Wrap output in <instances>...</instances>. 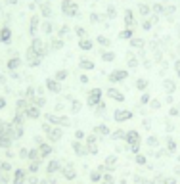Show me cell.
<instances>
[{"instance_id": "10", "label": "cell", "mask_w": 180, "mask_h": 184, "mask_svg": "<svg viewBox=\"0 0 180 184\" xmlns=\"http://www.w3.org/2000/svg\"><path fill=\"white\" fill-rule=\"evenodd\" d=\"M25 113H27V117H33V119H35V117H38V108H36V105H29V108L25 109Z\"/></svg>"}, {"instance_id": "3", "label": "cell", "mask_w": 180, "mask_h": 184, "mask_svg": "<svg viewBox=\"0 0 180 184\" xmlns=\"http://www.w3.org/2000/svg\"><path fill=\"white\" fill-rule=\"evenodd\" d=\"M126 140L134 146V150H138V146H140V134H138L136 130H128V132H126Z\"/></svg>"}, {"instance_id": "27", "label": "cell", "mask_w": 180, "mask_h": 184, "mask_svg": "<svg viewBox=\"0 0 180 184\" xmlns=\"http://www.w3.org/2000/svg\"><path fill=\"white\" fill-rule=\"evenodd\" d=\"M130 35H132V31H130V29H128V31H125V33H121V36H123V39H128Z\"/></svg>"}, {"instance_id": "6", "label": "cell", "mask_w": 180, "mask_h": 184, "mask_svg": "<svg viewBox=\"0 0 180 184\" xmlns=\"http://www.w3.org/2000/svg\"><path fill=\"white\" fill-rule=\"evenodd\" d=\"M40 58H42V56H38L36 52H33L31 48L27 50V60H29L31 65H38V63H40Z\"/></svg>"}, {"instance_id": "22", "label": "cell", "mask_w": 180, "mask_h": 184, "mask_svg": "<svg viewBox=\"0 0 180 184\" xmlns=\"http://www.w3.org/2000/svg\"><path fill=\"white\" fill-rule=\"evenodd\" d=\"M71 109H73V111H79V109H81V102L79 100H75V102H73V104H71Z\"/></svg>"}, {"instance_id": "20", "label": "cell", "mask_w": 180, "mask_h": 184, "mask_svg": "<svg viewBox=\"0 0 180 184\" xmlns=\"http://www.w3.org/2000/svg\"><path fill=\"white\" fill-rule=\"evenodd\" d=\"M96 132H100V134H107L109 129H107V127H104V125H100V127H96Z\"/></svg>"}, {"instance_id": "28", "label": "cell", "mask_w": 180, "mask_h": 184, "mask_svg": "<svg viewBox=\"0 0 180 184\" xmlns=\"http://www.w3.org/2000/svg\"><path fill=\"white\" fill-rule=\"evenodd\" d=\"M150 105H151V108H153V109H157V108H159V100H153V102H151Z\"/></svg>"}, {"instance_id": "2", "label": "cell", "mask_w": 180, "mask_h": 184, "mask_svg": "<svg viewBox=\"0 0 180 184\" xmlns=\"http://www.w3.org/2000/svg\"><path fill=\"white\" fill-rule=\"evenodd\" d=\"M100 100H102V90L100 88H94V90L88 92V104L90 105H98Z\"/></svg>"}, {"instance_id": "8", "label": "cell", "mask_w": 180, "mask_h": 184, "mask_svg": "<svg viewBox=\"0 0 180 184\" xmlns=\"http://www.w3.org/2000/svg\"><path fill=\"white\" fill-rule=\"evenodd\" d=\"M46 87L50 88V92H60V90H61L60 81H56V79H48V81H46Z\"/></svg>"}, {"instance_id": "30", "label": "cell", "mask_w": 180, "mask_h": 184, "mask_svg": "<svg viewBox=\"0 0 180 184\" xmlns=\"http://www.w3.org/2000/svg\"><path fill=\"white\" fill-rule=\"evenodd\" d=\"M81 83H88V77L86 75H81Z\"/></svg>"}, {"instance_id": "15", "label": "cell", "mask_w": 180, "mask_h": 184, "mask_svg": "<svg viewBox=\"0 0 180 184\" xmlns=\"http://www.w3.org/2000/svg\"><path fill=\"white\" fill-rule=\"evenodd\" d=\"M19 61H21L19 58H14V60H10V61H8V67H10V69H15V67H19Z\"/></svg>"}, {"instance_id": "26", "label": "cell", "mask_w": 180, "mask_h": 184, "mask_svg": "<svg viewBox=\"0 0 180 184\" xmlns=\"http://www.w3.org/2000/svg\"><path fill=\"white\" fill-rule=\"evenodd\" d=\"M148 144H150V146H157V140H155V136H150V138H148Z\"/></svg>"}, {"instance_id": "21", "label": "cell", "mask_w": 180, "mask_h": 184, "mask_svg": "<svg viewBox=\"0 0 180 184\" xmlns=\"http://www.w3.org/2000/svg\"><path fill=\"white\" fill-rule=\"evenodd\" d=\"M61 46H63V40H54V42H52V48H54V50H60Z\"/></svg>"}, {"instance_id": "11", "label": "cell", "mask_w": 180, "mask_h": 184, "mask_svg": "<svg viewBox=\"0 0 180 184\" xmlns=\"http://www.w3.org/2000/svg\"><path fill=\"white\" fill-rule=\"evenodd\" d=\"M79 44H81V48H83V50H90V48L94 46V42H92L90 39H81Z\"/></svg>"}, {"instance_id": "24", "label": "cell", "mask_w": 180, "mask_h": 184, "mask_svg": "<svg viewBox=\"0 0 180 184\" xmlns=\"http://www.w3.org/2000/svg\"><path fill=\"white\" fill-rule=\"evenodd\" d=\"M142 44H144V40H142V39H134L132 40V46L134 48H142Z\"/></svg>"}, {"instance_id": "31", "label": "cell", "mask_w": 180, "mask_h": 184, "mask_svg": "<svg viewBox=\"0 0 180 184\" xmlns=\"http://www.w3.org/2000/svg\"><path fill=\"white\" fill-rule=\"evenodd\" d=\"M4 105H6V100H4V98H0V109H4Z\"/></svg>"}, {"instance_id": "33", "label": "cell", "mask_w": 180, "mask_h": 184, "mask_svg": "<svg viewBox=\"0 0 180 184\" xmlns=\"http://www.w3.org/2000/svg\"><path fill=\"white\" fill-rule=\"evenodd\" d=\"M176 71H178V75H180V61H176Z\"/></svg>"}, {"instance_id": "4", "label": "cell", "mask_w": 180, "mask_h": 184, "mask_svg": "<svg viewBox=\"0 0 180 184\" xmlns=\"http://www.w3.org/2000/svg\"><path fill=\"white\" fill-rule=\"evenodd\" d=\"M126 77H128V73H126V71L117 69V71H113L111 75H109V81H111V83H121V81H125Z\"/></svg>"}, {"instance_id": "14", "label": "cell", "mask_w": 180, "mask_h": 184, "mask_svg": "<svg viewBox=\"0 0 180 184\" xmlns=\"http://www.w3.org/2000/svg\"><path fill=\"white\" fill-rule=\"evenodd\" d=\"M65 79H67V71H65V69H61V71L56 73V81H65Z\"/></svg>"}, {"instance_id": "1", "label": "cell", "mask_w": 180, "mask_h": 184, "mask_svg": "<svg viewBox=\"0 0 180 184\" xmlns=\"http://www.w3.org/2000/svg\"><path fill=\"white\" fill-rule=\"evenodd\" d=\"M42 130L48 134V136H50L52 142H58L60 138H61V130H60V129H52L50 125H42Z\"/></svg>"}, {"instance_id": "12", "label": "cell", "mask_w": 180, "mask_h": 184, "mask_svg": "<svg viewBox=\"0 0 180 184\" xmlns=\"http://www.w3.org/2000/svg\"><path fill=\"white\" fill-rule=\"evenodd\" d=\"M81 67H83V69H92L94 67V63H92V60H88V58H83V60H81Z\"/></svg>"}, {"instance_id": "7", "label": "cell", "mask_w": 180, "mask_h": 184, "mask_svg": "<svg viewBox=\"0 0 180 184\" xmlns=\"http://www.w3.org/2000/svg\"><path fill=\"white\" fill-rule=\"evenodd\" d=\"M132 117V111H125V109H117L115 111V121H126Z\"/></svg>"}, {"instance_id": "16", "label": "cell", "mask_w": 180, "mask_h": 184, "mask_svg": "<svg viewBox=\"0 0 180 184\" xmlns=\"http://www.w3.org/2000/svg\"><path fill=\"white\" fill-rule=\"evenodd\" d=\"M58 125H61V127H69V125H71V121H69V117L61 115V117H60V123H58Z\"/></svg>"}, {"instance_id": "5", "label": "cell", "mask_w": 180, "mask_h": 184, "mask_svg": "<svg viewBox=\"0 0 180 184\" xmlns=\"http://www.w3.org/2000/svg\"><path fill=\"white\" fill-rule=\"evenodd\" d=\"M29 48H31L33 52H36L38 56H42L44 52H46V50H44V46H42V40H40V39H35V40H33V46H29Z\"/></svg>"}, {"instance_id": "9", "label": "cell", "mask_w": 180, "mask_h": 184, "mask_svg": "<svg viewBox=\"0 0 180 184\" xmlns=\"http://www.w3.org/2000/svg\"><path fill=\"white\" fill-rule=\"evenodd\" d=\"M107 96L113 98V100H117V102H123V100H125V96H123L119 90H115V88H109V90H107Z\"/></svg>"}, {"instance_id": "29", "label": "cell", "mask_w": 180, "mask_h": 184, "mask_svg": "<svg viewBox=\"0 0 180 184\" xmlns=\"http://www.w3.org/2000/svg\"><path fill=\"white\" fill-rule=\"evenodd\" d=\"M167 144H169V148H171V150H174V142L171 140V138H167Z\"/></svg>"}, {"instance_id": "32", "label": "cell", "mask_w": 180, "mask_h": 184, "mask_svg": "<svg viewBox=\"0 0 180 184\" xmlns=\"http://www.w3.org/2000/svg\"><path fill=\"white\" fill-rule=\"evenodd\" d=\"M150 100V94H144V96H142V102H144V104H146V102H148Z\"/></svg>"}, {"instance_id": "17", "label": "cell", "mask_w": 180, "mask_h": 184, "mask_svg": "<svg viewBox=\"0 0 180 184\" xmlns=\"http://www.w3.org/2000/svg\"><path fill=\"white\" fill-rule=\"evenodd\" d=\"M163 84H165V88H167L169 92H174V88H176V87H174V83H173V81H165Z\"/></svg>"}, {"instance_id": "25", "label": "cell", "mask_w": 180, "mask_h": 184, "mask_svg": "<svg viewBox=\"0 0 180 184\" xmlns=\"http://www.w3.org/2000/svg\"><path fill=\"white\" fill-rule=\"evenodd\" d=\"M98 42L104 44V46H109V44H111V42H109V39H104V36H100V39H98Z\"/></svg>"}, {"instance_id": "23", "label": "cell", "mask_w": 180, "mask_h": 184, "mask_svg": "<svg viewBox=\"0 0 180 184\" xmlns=\"http://www.w3.org/2000/svg\"><path fill=\"white\" fill-rule=\"evenodd\" d=\"M40 152H42V155H48V153H50V146L42 144V146H40Z\"/></svg>"}, {"instance_id": "19", "label": "cell", "mask_w": 180, "mask_h": 184, "mask_svg": "<svg viewBox=\"0 0 180 184\" xmlns=\"http://www.w3.org/2000/svg\"><path fill=\"white\" fill-rule=\"evenodd\" d=\"M136 87L138 88H146V87H148V81H146V79H138L136 81Z\"/></svg>"}, {"instance_id": "13", "label": "cell", "mask_w": 180, "mask_h": 184, "mask_svg": "<svg viewBox=\"0 0 180 184\" xmlns=\"http://www.w3.org/2000/svg\"><path fill=\"white\" fill-rule=\"evenodd\" d=\"M10 40V29H2L0 33V42H8Z\"/></svg>"}, {"instance_id": "18", "label": "cell", "mask_w": 180, "mask_h": 184, "mask_svg": "<svg viewBox=\"0 0 180 184\" xmlns=\"http://www.w3.org/2000/svg\"><path fill=\"white\" fill-rule=\"evenodd\" d=\"M102 58H104V61H111V60H115V54H113V52H107V54H105V52H104Z\"/></svg>"}]
</instances>
